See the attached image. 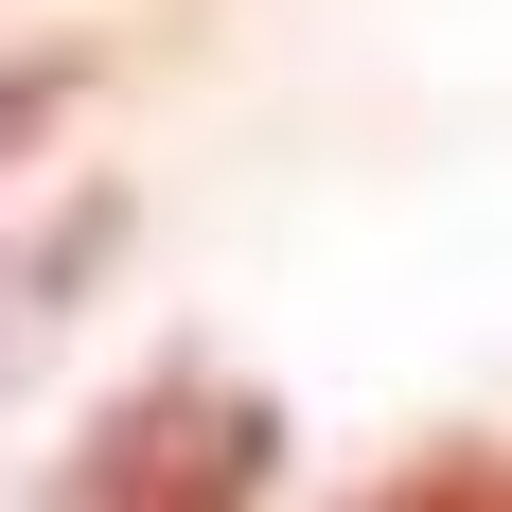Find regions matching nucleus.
Instances as JSON below:
<instances>
[{
    "label": "nucleus",
    "instance_id": "obj_1",
    "mask_svg": "<svg viewBox=\"0 0 512 512\" xmlns=\"http://www.w3.org/2000/svg\"><path fill=\"white\" fill-rule=\"evenodd\" d=\"M265 477H283V407H265V389H230V371H142V389L53 460L36 512H265Z\"/></svg>",
    "mask_w": 512,
    "mask_h": 512
},
{
    "label": "nucleus",
    "instance_id": "obj_2",
    "mask_svg": "<svg viewBox=\"0 0 512 512\" xmlns=\"http://www.w3.org/2000/svg\"><path fill=\"white\" fill-rule=\"evenodd\" d=\"M354 512H512V442H442V460H407V477H371Z\"/></svg>",
    "mask_w": 512,
    "mask_h": 512
},
{
    "label": "nucleus",
    "instance_id": "obj_3",
    "mask_svg": "<svg viewBox=\"0 0 512 512\" xmlns=\"http://www.w3.org/2000/svg\"><path fill=\"white\" fill-rule=\"evenodd\" d=\"M53 106H71V53H18V71H0V159H18V142H36V124H53Z\"/></svg>",
    "mask_w": 512,
    "mask_h": 512
}]
</instances>
